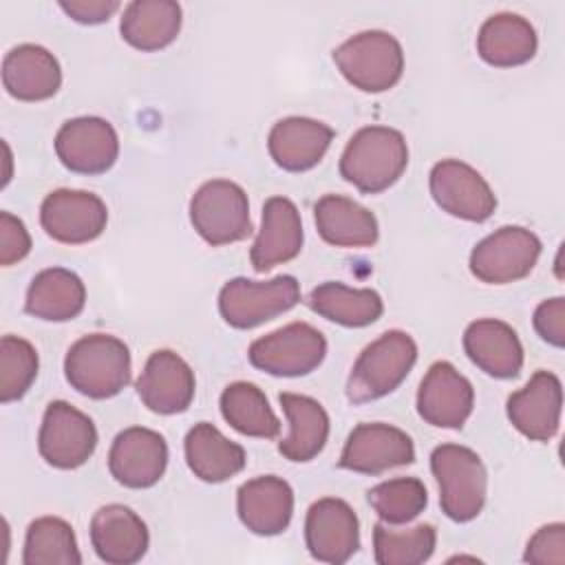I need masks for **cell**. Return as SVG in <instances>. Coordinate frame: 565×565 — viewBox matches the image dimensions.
<instances>
[{
    "label": "cell",
    "mask_w": 565,
    "mask_h": 565,
    "mask_svg": "<svg viewBox=\"0 0 565 565\" xmlns=\"http://www.w3.org/2000/svg\"><path fill=\"white\" fill-rule=\"evenodd\" d=\"M430 470L439 486L441 512L457 521H472L483 503L488 490V472L481 457L459 444H441L430 455Z\"/></svg>",
    "instance_id": "cell-4"
},
{
    "label": "cell",
    "mask_w": 565,
    "mask_h": 565,
    "mask_svg": "<svg viewBox=\"0 0 565 565\" xmlns=\"http://www.w3.org/2000/svg\"><path fill=\"white\" fill-rule=\"evenodd\" d=\"M2 84L15 99L42 102L60 90L62 71L44 46L18 44L2 60Z\"/></svg>",
    "instance_id": "cell-24"
},
{
    "label": "cell",
    "mask_w": 565,
    "mask_h": 565,
    "mask_svg": "<svg viewBox=\"0 0 565 565\" xmlns=\"http://www.w3.org/2000/svg\"><path fill=\"white\" fill-rule=\"evenodd\" d=\"M280 406L289 419V435L278 444V452L289 461H311L329 437V415L324 406L298 393H280Z\"/></svg>",
    "instance_id": "cell-30"
},
{
    "label": "cell",
    "mask_w": 565,
    "mask_h": 565,
    "mask_svg": "<svg viewBox=\"0 0 565 565\" xmlns=\"http://www.w3.org/2000/svg\"><path fill=\"white\" fill-rule=\"evenodd\" d=\"M561 406V380L550 371H536L523 388L508 397V417L527 439L547 441L558 430Z\"/></svg>",
    "instance_id": "cell-19"
},
{
    "label": "cell",
    "mask_w": 565,
    "mask_h": 565,
    "mask_svg": "<svg viewBox=\"0 0 565 565\" xmlns=\"http://www.w3.org/2000/svg\"><path fill=\"white\" fill-rule=\"evenodd\" d=\"M305 541L316 561L347 563L360 547V523L353 508L335 497L311 503L305 521Z\"/></svg>",
    "instance_id": "cell-14"
},
{
    "label": "cell",
    "mask_w": 565,
    "mask_h": 565,
    "mask_svg": "<svg viewBox=\"0 0 565 565\" xmlns=\"http://www.w3.org/2000/svg\"><path fill=\"white\" fill-rule=\"evenodd\" d=\"M60 9L82 24H99L106 22L117 9V0H64L60 2Z\"/></svg>",
    "instance_id": "cell-41"
},
{
    "label": "cell",
    "mask_w": 565,
    "mask_h": 565,
    "mask_svg": "<svg viewBox=\"0 0 565 565\" xmlns=\"http://www.w3.org/2000/svg\"><path fill=\"white\" fill-rule=\"evenodd\" d=\"M430 194L444 212L472 223L490 218L497 207V196L488 181L459 159H444L433 166Z\"/></svg>",
    "instance_id": "cell-12"
},
{
    "label": "cell",
    "mask_w": 565,
    "mask_h": 565,
    "mask_svg": "<svg viewBox=\"0 0 565 565\" xmlns=\"http://www.w3.org/2000/svg\"><path fill=\"white\" fill-rule=\"evenodd\" d=\"M86 305V287L77 274L64 267L42 269L26 289L24 311L49 322L73 320Z\"/></svg>",
    "instance_id": "cell-29"
},
{
    "label": "cell",
    "mask_w": 565,
    "mask_h": 565,
    "mask_svg": "<svg viewBox=\"0 0 565 565\" xmlns=\"http://www.w3.org/2000/svg\"><path fill=\"white\" fill-rule=\"evenodd\" d=\"M35 347L18 335H2L0 340V402L9 404L20 399L38 375Z\"/></svg>",
    "instance_id": "cell-37"
},
{
    "label": "cell",
    "mask_w": 565,
    "mask_h": 565,
    "mask_svg": "<svg viewBox=\"0 0 565 565\" xmlns=\"http://www.w3.org/2000/svg\"><path fill=\"white\" fill-rule=\"evenodd\" d=\"M90 543L104 563L132 565L146 554L150 536L137 512L128 505L110 503L95 512L90 521Z\"/></svg>",
    "instance_id": "cell-20"
},
{
    "label": "cell",
    "mask_w": 565,
    "mask_h": 565,
    "mask_svg": "<svg viewBox=\"0 0 565 565\" xmlns=\"http://www.w3.org/2000/svg\"><path fill=\"white\" fill-rule=\"evenodd\" d=\"M472 406V384L450 362L430 364L417 391L419 417L437 428H461Z\"/></svg>",
    "instance_id": "cell-17"
},
{
    "label": "cell",
    "mask_w": 565,
    "mask_h": 565,
    "mask_svg": "<svg viewBox=\"0 0 565 565\" xmlns=\"http://www.w3.org/2000/svg\"><path fill=\"white\" fill-rule=\"evenodd\" d=\"M68 384L93 399L117 395L130 382V351L108 333H90L79 338L64 358Z\"/></svg>",
    "instance_id": "cell-2"
},
{
    "label": "cell",
    "mask_w": 565,
    "mask_h": 565,
    "mask_svg": "<svg viewBox=\"0 0 565 565\" xmlns=\"http://www.w3.org/2000/svg\"><path fill=\"white\" fill-rule=\"evenodd\" d=\"M190 221L196 234L218 247L252 234L249 201L245 190L227 179L205 181L190 201Z\"/></svg>",
    "instance_id": "cell-6"
},
{
    "label": "cell",
    "mask_w": 565,
    "mask_h": 565,
    "mask_svg": "<svg viewBox=\"0 0 565 565\" xmlns=\"http://www.w3.org/2000/svg\"><path fill=\"white\" fill-rule=\"evenodd\" d=\"M463 349L472 364L499 380L519 375L523 366L521 340L503 320L481 318L470 322L463 333Z\"/></svg>",
    "instance_id": "cell-25"
},
{
    "label": "cell",
    "mask_w": 565,
    "mask_h": 565,
    "mask_svg": "<svg viewBox=\"0 0 565 565\" xmlns=\"http://www.w3.org/2000/svg\"><path fill=\"white\" fill-rule=\"evenodd\" d=\"M307 305L322 318L338 322L342 327H366L373 324L382 311L384 302L373 289H353L342 282L329 280L311 289Z\"/></svg>",
    "instance_id": "cell-32"
},
{
    "label": "cell",
    "mask_w": 565,
    "mask_h": 565,
    "mask_svg": "<svg viewBox=\"0 0 565 565\" xmlns=\"http://www.w3.org/2000/svg\"><path fill=\"white\" fill-rule=\"evenodd\" d=\"M298 300L300 285L289 274L271 280L232 278L221 287L218 311L230 327L252 329L294 309Z\"/></svg>",
    "instance_id": "cell-7"
},
{
    "label": "cell",
    "mask_w": 565,
    "mask_h": 565,
    "mask_svg": "<svg viewBox=\"0 0 565 565\" xmlns=\"http://www.w3.org/2000/svg\"><path fill=\"white\" fill-rule=\"evenodd\" d=\"M525 563L534 565H563L565 563V525L550 523L536 530L527 541Z\"/></svg>",
    "instance_id": "cell-38"
},
{
    "label": "cell",
    "mask_w": 565,
    "mask_h": 565,
    "mask_svg": "<svg viewBox=\"0 0 565 565\" xmlns=\"http://www.w3.org/2000/svg\"><path fill=\"white\" fill-rule=\"evenodd\" d=\"M302 249V221L298 207L285 196H271L263 205V225L252 245L249 260L260 274L296 258Z\"/></svg>",
    "instance_id": "cell-21"
},
{
    "label": "cell",
    "mask_w": 565,
    "mask_h": 565,
    "mask_svg": "<svg viewBox=\"0 0 565 565\" xmlns=\"http://www.w3.org/2000/svg\"><path fill=\"white\" fill-rule=\"evenodd\" d=\"M95 446L97 428L86 413L62 399L46 406L38 435V448L49 466L60 470L79 468L90 459Z\"/></svg>",
    "instance_id": "cell-10"
},
{
    "label": "cell",
    "mask_w": 565,
    "mask_h": 565,
    "mask_svg": "<svg viewBox=\"0 0 565 565\" xmlns=\"http://www.w3.org/2000/svg\"><path fill=\"white\" fill-rule=\"evenodd\" d=\"M415 360L417 344L406 331L391 329L382 333L360 353L349 373V402L362 404L393 393L406 380Z\"/></svg>",
    "instance_id": "cell-3"
},
{
    "label": "cell",
    "mask_w": 565,
    "mask_h": 565,
    "mask_svg": "<svg viewBox=\"0 0 565 565\" xmlns=\"http://www.w3.org/2000/svg\"><path fill=\"white\" fill-rule=\"evenodd\" d=\"M185 461L194 477L207 483H221L245 468V450L227 439L216 426L201 422L185 435Z\"/></svg>",
    "instance_id": "cell-27"
},
{
    "label": "cell",
    "mask_w": 565,
    "mask_h": 565,
    "mask_svg": "<svg viewBox=\"0 0 565 565\" xmlns=\"http://www.w3.org/2000/svg\"><path fill=\"white\" fill-rule=\"evenodd\" d=\"M408 166V146L388 126L360 128L340 157V174L364 194L391 188Z\"/></svg>",
    "instance_id": "cell-1"
},
{
    "label": "cell",
    "mask_w": 565,
    "mask_h": 565,
    "mask_svg": "<svg viewBox=\"0 0 565 565\" xmlns=\"http://www.w3.org/2000/svg\"><path fill=\"white\" fill-rule=\"evenodd\" d=\"M437 532L430 523L397 530L388 523H375L373 552L380 565H419L435 552Z\"/></svg>",
    "instance_id": "cell-35"
},
{
    "label": "cell",
    "mask_w": 565,
    "mask_h": 565,
    "mask_svg": "<svg viewBox=\"0 0 565 565\" xmlns=\"http://www.w3.org/2000/svg\"><path fill=\"white\" fill-rule=\"evenodd\" d=\"M168 466V444L150 428L130 426L121 430L108 452L110 475L126 488L154 486Z\"/></svg>",
    "instance_id": "cell-16"
},
{
    "label": "cell",
    "mask_w": 565,
    "mask_h": 565,
    "mask_svg": "<svg viewBox=\"0 0 565 565\" xmlns=\"http://www.w3.org/2000/svg\"><path fill=\"white\" fill-rule=\"evenodd\" d=\"M534 329L552 347L561 349L565 344V298L563 296L543 300L536 307Z\"/></svg>",
    "instance_id": "cell-40"
},
{
    "label": "cell",
    "mask_w": 565,
    "mask_h": 565,
    "mask_svg": "<svg viewBox=\"0 0 565 565\" xmlns=\"http://www.w3.org/2000/svg\"><path fill=\"white\" fill-rule=\"evenodd\" d=\"M55 152L71 172L102 174L117 161L119 137L102 117H75L57 130Z\"/></svg>",
    "instance_id": "cell-15"
},
{
    "label": "cell",
    "mask_w": 565,
    "mask_h": 565,
    "mask_svg": "<svg viewBox=\"0 0 565 565\" xmlns=\"http://www.w3.org/2000/svg\"><path fill=\"white\" fill-rule=\"evenodd\" d=\"M541 256V241L534 232L505 225L486 236L470 254V271L481 282L508 285L525 278Z\"/></svg>",
    "instance_id": "cell-9"
},
{
    "label": "cell",
    "mask_w": 565,
    "mask_h": 565,
    "mask_svg": "<svg viewBox=\"0 0 565 565\" xmlns=\"http://www.w3.org/2000/svg\"><path fill=\"white\" fill-rule=\"evenodd\" d=\"M536 31L519 13H494L490 15L477 35V51L490 66L508 68L525 64L536 53Z\"/></svg>",
    "instance_id": "cell-26"
},
{
    "label": "cell",
    "mask_w": 565,
    "mask_h": 565,
    "mask_svg": "<svg viewBox=\"0 0 565 565\" xmlns=\"http://www.w3.org/2000/svg\"><path fill=\"white\" fill-rule=\"evenodd\" d=\"M29 252H31V236L24 223L9 212H0V265L9 267L22 260Z\"/></svg>",
    "instance_id": "cell-39"
},
{
    "label": "cell",
    "mask_w": 565,
    "mask_h": 565,
    "mask_svg": "<svg viewBox=\"0 0 565 565\" xmlns=\"http://www.w3.org/2000/svg\"><path fill=\"white\" fill-rule=\"evenodd\" d=\"M249 362L278 377H300L318 369L327 355L324 335L307 324H285L249 344Z\"/></svg>",
    "instance_id": "cell-8"
},
{
    "label": "cell",
    "mask_w": 565,
    "mask_h": 565,
    "mask_svg": "<svg viewBox=\"0 0 565 565\" xmlns=\"http://www.w3.org/2000/svg\"><path fill=\"white\" fill-rule=\"evenodd\" d=\"M194 371L170 349L154 351L137 380L141 402L159 415L183 413L194 397Z\"/></svg>",
    "instance_id": "cell-18"
},
{
    "label": "cell",
    "mask_w": 565,
    "mask_h": 565,
    "mask_svg": "<svg viewBox=\"0 0 565 565\" xmlns=\"http://www.w3.org/2000/svg\"><path fill=\"white\" fill-rule=\"evenodd\" d=\"M333 141V128L311 117H285L274 124L267 137L271 159L289 172L313 168Z\"/></svg>",
    "instance_id": "cell-23"
},
{
    "label": "cell",
    "mask_w": 565,
    "mask_h": 565,
    "mask_svg": "<svg viewBox=\"0 0 565 565\" xmlns=\"http://www.w3.org/2000/svg\"><path fill=\"white\" fill-rule=\"evenodd\" d=\"M333 62L349 84L364 93L393 88L404 73V51L386 31H362L333 51Z\"/></svg>",
    "instance_id": "cell-5"
},
{
    "label": "cell",
    "mask_w": 565,
    "mask_h": 565,
    "mask_svg": "<svg viewBox=\"0 0 565 565\" xmlns=\"http://www.w3.org/2000/svg\"><path fill=\"white\" fill-rule=\"evenodd\" d=\"M24 565H79L82 554L73 527L57 516H40L29 523L24 539Z\"/></svg>",
    "instance_id": "cell-34"
},
{
    "label": "cell",
    "mask_w": 565,
    "mask_h": 565,
    "mask_svg": "<svg viewBox=\"0 0 565 565\" xmlns=\"http://www.w3.org/2000/svg\"><path fill=\"white\" fill-rule=\"evenodd\" d=\"M415 461L413 439L391 424L382 422H364L358 424L340 455V468L362 472V475H380L384 470L408 466Z\"/></svg>",
    "instance_id": "cell-13"
},
{
    "label": "cell",
    "mask_w": 565,
    "mask_h": 565,
    "mask_svg": "<svg viewBox=\"0 0 565 565\" xmlns=\"http://www.w3.org/2000/svg\"><path fill=\"white\" fill-rule=\"evenodd\" d=\"M236 510L249 532L260 536L280 534L294 514V490L274 475L249 479L238 488Z\"/></svg>",
    "instance_id": "cell-22"
},
{
    "label": "cell",
    "mask_w": 565,
    "mask_h": 565,
    "mask_svg": "<svg viewBox=\"0 0 565 565\" xmlns=\"http://www.w3.org/2000/svg\"><path fill=\"white\" fill-rule=\"evenodd\" d=\"M369 503L388 525H402L419 516L428 503L426 486L415 477H397L369 490Z\"/></svg>",
    "instance_id": "cell-36"
},
{
    "label": "cell",
    "mask_w": 565,
    "mask_h": 565,
    "mask_svg": "<svg viewBox=\"0 0 565 565\" xmlns=\"http://www.w3.org/2000/svg\"><path fill=\"white\" fill-rule=\"evenodd\" d=\"M40 223L51 238L66 245H79L95 241L106 230L108 210L93 192L60 188L42 201Z\"/></svg>",
    "instance_id": "cell-11"
},
{
    "label": "cell",
    "mask_w": 565,
    "mask_h": 565,
    "mask_svg": "<svg viewBox=\"0 0 565 565\" xmlns=\"http://www.w3.org/2000/svg\"><path fill=\"white\" fill-rule=\"evenodd\" d=\"M221 413L234 430L247 437L274 439L280 430V422L265 393L252 382L227 384L221 393Z\"/></svg>",
    "instance_id": "cell-33"
},
{
    "label": "cell",
    "mask_w": 565,
    "mask_h": 565,
    "mask_svg": "<svg viewBox=\"0 0 565 565\" xmlns=\"http://www.w3.org/2000/svg\"><path fill=\"white\" fill-rule=\"evenodd\" d=\"M121 38L139 51H159L181 31V7L174 0H135L126 4Z\"/></svg>",
    "instance_id": "cell-31"
},
{
    "label": "cell",
    "mask_w": 565,
    "mask_h": 565,
    "mask_svg": "<svg viewBox=\"0 0 565 565\" xmlns=\"http://www.w3.org/2000/svg\"><path fill=\"white\" fill-rule=\"evenodd\" d=\"M318 234L335 247H371L380 236L373 212L340 194H324L316 207Z\"/></svg>",
    "instance_id": "cell-28"
}]
</instances>
